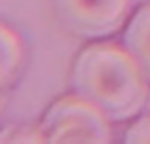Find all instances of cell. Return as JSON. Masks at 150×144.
Returning <instances> with one entry per match:
<instances>
[{
	"label": "cell",
	"mask_w": 150,
	"mask_h": 144,
	"mask_svg": "<svg viewBox=\"0 0 150 144\" xmlns=\"http://www.w3.org/2000/svg\"><path fill=\"white\" fill-rule=\"evenodd\" d=\"M70 85L112 122L135 118L150 93V81L135 57L114 42H97L82 49L74 59Z\"/></svg>",
	"instance_id": "6da1fadb"
},
{
	"label": "cell",
	"mask_w": 150,
	"mask_h": 144,
	"mask_svg": "<svg viewBox=\"0 0 150 144\" xmlns=\"http://www.w3.org/2000/svg\"><path fill=\"white\" fill-rule=\"evenodd\" d=\"M112 119L86 97L72 93L57 99L40 119L48 144H108Z\"/></svg>",
	"instance_id": "7a4b0ae2"
},
{
	"label": "cell",
	"mask_w": 150,
	"mask_h": 144,
	"mask_svg": "<svg viewBox=\"0 0 150 144\" xmlns=\"http://www.w3.org/2000/svg\"><path fill=\"white\" fill-rule=\"evenodd\" d=\"M124 48L135 57L150 81V4L141 6L124 30Z\"/></svg>",
	"instance_id": "277c9868"
},
{
	"label": "cell",
	"mask_w": 150,
	"mask_h": 144,
	"mask_svg": "<svg viewBox=\"0 0 150 144\" xmlns=\"http://www.w3.org/2000/svg\"><path fill=\"white\" fill-rule=\"evenodd\" d=\"M2 142H46L44 135H42L40 125L38 127H29V125H17L6 129L0 137Z\"/></svg>",
	"instance_id": "8992f818"
},
{
	"label": "cell",
	"mask_w": 150,
	"mask_h": 144,
	"mask_svg": "<svg viewBox=\"0 0 150 144\" xmlns=\"http://www.w3.org/2000/svg\"><path fill=\"white\" fill-rule=\"evenodd\" d=\"M125 144H150V116L139 118L127 127L124 137Z\"/></svg>",
	"instance_id": "52a82bcc"
},
{
	"label": "cell",
	"mask_w": 150,
	"mask_h": 144,
	"mask_svg": "<svg viewBox=\"0 0 150 144\" xmlns=\"http://www.w3.org/2000/svg\"><path fill=\"white\" fill-rule=\"evenodd\" d=\"M59 21L82 38L114 34L125 23L131 0H53Z\"/></svg>",
	"instance_id": "3957f363"
},
{
	"label": "cell",
	"mask_w": 150,
	"mask_h": 144,
	"mask_svg": "<svg viewBox=\"0 0 150 144\" xmlns=\"http://www.w3.org/2000/svg\"><path fill=\"white\" fill-rule=\"evenodd\" d=\"M0 57H2V67H0V84L6 89L15 80L19 72V67L23 63V44L21 38L15 30H11L8 25L0 27Z\"/></svg>",
	"instance_id": "5b68a950"
}]
</instances>
